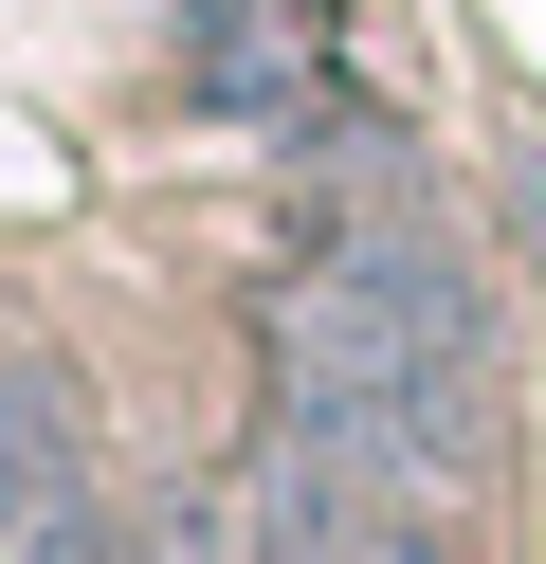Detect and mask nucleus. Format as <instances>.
<instances>
[{"instance_id":"obj_4","label":"nucleus","mask_w":546,"mask_h":564,"mask_svg":"<svg viewBox=\"0 0 546 564\" xmlns=\"http://www.w3.org/2000/svg\"><path fill=\"white\" fill-rule=\"evenodd\" d=\"M19 564H128V528H109V510H92V491H73V510H55V528H36V546H19Z\"/></svg>"},{"instance_id":"obj_3","label":"nucleus","mask_w":546,"mask_h":564,"mask_svg":"<svg viewBox=\"0 0 546 564\" xmlns=\"http://www.w3.org/2000/svg\"><path fill=\"white\" fill-rule=\"evenodd\" d=\"M73 491H92V474H73V401H55L36 365H0V564H19Z\"/></svg>"},{"instance_id":"obj_1","label":"nucleus","mask_w":546,"mask_h":564,"mask_svg":"<svg viewBox=\"0 0 546 564\" xmlns=\"http://www.w3.org/2000/svg\"><path fill=\"white\" fill-rule=\"evenodd\" d=\"M274 382H291L274 437L346 455V474L400 491V510H419V491H456L473 437H492V310H473L456 237H419V219H346L310 273H291V310H274Z\"/></svg>"},{"instance_id":"obj_2","label":"nucleus","mask_w":546,"mask_h":564,"mask_svg":"<svg viewBox=\"0 0 546 564\" xmlns=\"http://www.w3.org/2000/svg\"><path fill=\"white\" fill-rule=\"evenodd\" d=\"M237 546H255V564H437V546H419V510H400V491H364L346 455H310V437L255 455Z\"/></svg>"}]
</instances>
